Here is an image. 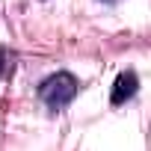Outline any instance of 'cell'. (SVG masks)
<instances>
[{
    "label": "cell",
    "mask_w": 151,
    "mask_h": 151,
    "mask_svg": "<svg viewBox=\"0 0 151 151\" xmlns=\"http://www.w3.org/2000/svg\"><path fill=\"white\" fill-rule=\"evenodd\" d=\"M77 89H80V86H77V77H74V74H68V71H56V74H50L47 80H42V86H39V98H42L47 107L59 110V107H65V104L74 101Z\"/></svg>",
    "instance_id": "6da1fadb"
},
{
    "label": "cell",
    "mask_w": 151,
    "mask_h": 151,
    "mask_svg": "<svg viewBox=\"0 0 151 151\" xmlns=\"http://www.w3.org/2000/svg\"><path fill=\"white\" fill-rule=\"evenodd\" d=\"M136 89H139V77H136L133 71H122L119 77H116V83H113L110 101L119 107V104H124L127 98H133V95H136Z\"/></svg>",
    "instance_id": "7a4b0ae2"
},
{
    "label": "cell",
    "mask_w": 151,
    "mask_h": 151,
    "mask_svg": "<svg viewBox=\"0 0 151 151\" xmlns=\"http://www.w3.org/2000/svg\"><path fill=\"white\" fill-rule=\"evenodd\" d=\"M3 65H6V56H3V50H0V74H3Z\"/></svg>",
    "instance_id": "3957f363"
}]
</instances>
